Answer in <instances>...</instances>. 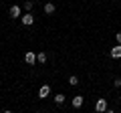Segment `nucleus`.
<instances>
[{
    "label": "nucleus",
    "instance_id": "obj_1",
    "mask_svg": "<svg viewBox=\"0 0 121 113\" xmlns=\"http://www.w3.org/2000/svg\"><path fill=\"white\" fill-rule=\"evenodd\" d=\"M95 109H97L99 113H103L105 109H107V101H105V99H99V101L95 103Z\"/></svg>",
    "mask_w": 121,
    "mask_h": 113
},
{
    "label": "nucleus",
    "instance_id": "obj_2",
    "mask_svg": "<svg viewBox=\"0 0 121 113\" xmlns=\"http://www.w3.org/2000/svg\"><path fill=\"white\" fill-rule=\"evenodd\" d=\"M32 22H35V16H32V14H30V12H26L24 16H22V24L30 26V24H32Z\"/></svg>",
    "mask_w": 121,
    "mask_h": 113
},
{
    "label": "nucleus",
    "instance_id": "obj_3",
    "mask_svg": "<svg viewBox=\"0 0 121 113\" xmlns=\"http://www.w3.org/2000/svg\"><path fill=\"white\" fill-rule=\"evenodd\" d=\"M111 56L113 59H121V44H117V47L111 48Z\"/></svg>",
    "mask_w": 121,
    "mask_h": 113
},
{
    "label": "nucleus",
    "instance_id": "obj_4",
    "mask_svg": "<svg viewBox=\"0 0 121 113\" xmlns=\"http://www.w3.org/2000/svg\"><path fill=\"white\" fill-rule=\"evenodd\" d=\"M10 16H12V18L20 16V6H10Z\"/></svg>",
    "mask_w": 121,
    "mask_h": 113
},
{
    "label": "nucleus",
    "instance_id": "obj_5",
    "mask_svg": "<svg viewBox=\"0 0 121 113\" xmlns=\"http://www.w3.org/2000/svg\"><path fill=\"white\" fill-rule=\"evenodd\" d=\"M24 61L28 63V65H32V63L36 61V55H35V52H26V56H24Z\"/></svg>",
    "mask_w": 121,
    "mask_h": 113
},
{
    "label": "nucleus",
    "instance_id": "obj_6",
    "mask_svg": "<svg viewBox=\"0 0 121 113\" xmlns=\"http://www.w3.org/2000/svg\"><path fill=\"white\" fill-rule=\"evenodd\" d=\"M44 12L52 14V12H55V4H52V2H47V4H44Z\"/></svg>",
    "mask_w": 121,
    "mask_h": 113
},
{
    "label": "nucleus",
    "instance_id": "obj_7",
    "mask_svg": "<svg viewBox=\"0 0 121 113\" xmlns=\"http://www.w3.org/2000/svg\"><path fill=\"white\" fill-rule=\"evenodd\" d=\"M81 105H83V97L81 95L73 97V107H81Z\"/></svg>",
    "mask_w": 121,
    "mask_h": 113
},
{
    "label": "nucleus",
    "instance_id": "obj_8",
    "mask_svg": "<svg viewBox=\"0 0 121 113\" xmlns=\"http://www.w3.org/2000/svg\"><path fill=\"white\" fill-rule=\"evenodd\" d=\"M48 91H51V89H48V85H44V87H40L39 95H40V97H47V95H48Z\"/></svg>",
    "mask_w": 121,
    "mask_h": 113
},
{
    "label": "nucleus",
    "instance_id": "obj_9",
    "mask_svg": "<svg viewBox=\"0 0 121 113\" xmlns=\"http://www.w3.org/2000/svg\"><path fill=\"white\" fill-rule=\"evenodd\" d=\"M36 61L39 63H47V52H39V55H36Z\"/></svg>",
    "mask_w": 121,
    "mask_h": 113
},
{
    "label": "nucleus",
    "instance_id": "obj_10",
    "mask_svg": "<svg viewBox=\"0 0 121 113\" xmlns=\"http://www.w3.org/2000/svg\"><path fill=\"white\" fill-rule=\"evenodd\" d=\"M63 101H65V95H63V93H56V95H55V103H63Z\"/></svg>",
    "mask_w": 121,
    "mask_h": 113
},
{
    "label": "nucleus",
    "instance_id": "obj_11",
    "mask_svg": "<svg viewBox=\"0 0 121 113\" xmlns=\"http://www.w3.org/2000/svg\"><path fill=\"white\" fill-rule=\"evenodd\" d=\"M32 6H35V4H32L30 0H26V2H24V10H28V12H30V10H32Z\"/></svg>",
    "mask_w": 121,
    "mask_h": 113
},
{
    "label": "nucleus",
    "instance_id": "obj_12",
    "mask_svg": "<svg viewBox=\"0 0 121 113\" xmlns=\"http://www.w3.org/2000/svg\"><path fill=\"white\" fill-rule=\"evenodd\" d=\"M69 83H71V85H79V79H77V77H75V75H73V77L69 79Z\"/></svg>",
    "mask_w": 121,
    "mask_h": 113
},
{
    "label": "nucleus",
    "instance_id": "obj_13",
    "mask_svg": "<svg viewBox=\"0 0 121 113\" xmlns=\"http://www.w3.org/2000/svg\"><path fill=\"white\" fill-rule=\"evenodd\" d=\"M113 85H115V87H121V79H115V81H113Z\"/></svg>",
    "mask_w": 121,
    "mask_h": 113
},
{
    "label": "nucleus",
    "instance_id": "obj_14",
    "mask_svg": "<svg viewBox=\"0 0 121 113\" xmlns=\"http://www.w3.org/2000/svg\"><path fill=\"white\" fill-rule=\"evenodd\" d=\"M115 39H117V43L121 44V32H117V35H115Z\"/></svg>",
    "mask_w": 121,
    "mask_h": 113
}]
</instances>
